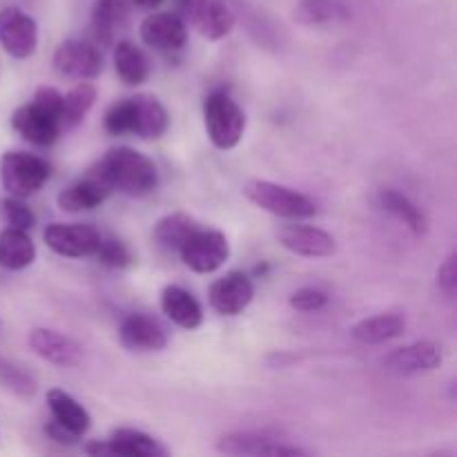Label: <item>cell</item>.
<instances>
[{
  "instance_id": "obj_23",
  "label": "cell",
  "mask_w": 457,
  "mask_h": 457,
  "mask_svg": "<svg viewBox=\"0 0 457 457\" xmlns=\"http://www.w3.org/2000/svg\"><path fill=\"white\" fill-rule=\"evenodd\" d=\"M36 257L38 250L29 232L12 226L0 232V268L12 272L25 270L36 262Z\"/></svg>"
},
{
  "instance_id": "obj_9",
  "label": "cell",
  "mask_w": 457,
  "mask_h": 457,
  "mask_svg": "<svg viewBox=\"0 0 457 457\" xmlns=\"http://www.w3.org/2000/svg\"><path fill=\"white\" fill-rule=\"evenodd\" d=\"M85 453L94 457H165L170 453L156 437L138 428H114L105 442L94 440L85 445Z\"/></svg>"
},
{
  "instance_id": "obj_32",
  "label": "cell",
  "mask_w": 457,
  "mask_h": 457,
  "mask_svg": "<svg viewBox=\"0 0 457 457\" xmlns=\"http://www.w3.org/2000/svg\"><path fill=\"white\" fill-rule=\"evenodd\" d=\"M94 257L98 259V263H103L105 268H114V270H123V268L132 266L134 262L129 245L125 241L116 239V237H107V239L103 237Z\"/></svg>"
},
{
  "instance_id": "obj_35",
  "label": "cell",
  "mask_w": 457,
  "mask_h": 457,
  "mask_svg": "<svg viewBox=\"0 0 457 457\" xmlns=\"http://www.w3.org/2000/svg\"><path fill=\"white\" fill-rule=\"evenodd\" d=\"M437 288L449 299L455 297L457 293V254L451 253L445 262L437 268Z\"/></svg>"
},
{
  "instance_id": "obj_29",
  "label": "cell",
  "mask_w": 457,
  "mask_h": 457,
  "mask_svg": "<svg viewBox=\"0 0 457 457\" xmlns=\"http://www.w3.org/2000/svg\"><path fill=\"white\" fill-rule=\"evenodd\" d=\"M351 16L342 0H299L295 4L293 18L299 25L315 27V25H328V22L344 21Z\"/></svg>"
},
{
  "instance_id": "obj_22",
  "label": "cell",
  "mask_w": 457,
  "mask_h": 457,
  "mask_svg": "<svg viewBox=\"0 0 457 457\" xmlns=\"http://www.w3.org/2000/svg\"><path fill=\"white\" fill-rule=\"evenodd\" d=\"M161 311L179 328L196 330L204 324V308L192 293L181 286H165L161 293Z\"/></svg>"
},
{
  "instance_id": "obj_33",
  "label": "cell",
  "mask_w": 457,
  "mask_h": 457,
  "mask_svg": "<svg viewBox=\"0 0 457 457\" xmlns=\"http://www.w3.org/2000/svg\"><path fill=\"white\" fill-rule=\"evenodd\" d=\"M4 219L12 228H21V230L29 232L36 226V214L29 205L25 204V199H18V196H7L3 204Z\"/></svg>"
},
{
  "instance_id": "obj_13",
  "label": "cell",
  "mask_w": 457,
  "mask_h": 457,
  "mask_svg": "<svg viewBox=\"0 0 457 457\" xmlns=\"http://www.w3.org/2000/svg\"><path fill=\"white\" fill-rule=\"evenodd\" d=\"M0 45L12 58L25 61L38 49V22L21 7L0 9Z\"/></svg>"
},
{
  "instance_id": "obj_20",
  "label": "cell",
  "mask_w": 457,
  "mask_h": 457,
  "mask_svg": "<svg viewBox=\"0 0 457 457\" xmlns=\"http://www.w3.org/2000/svg\"><path fill=\"white\" fill-rule=\"evenodd\" d=\"M110 195L112 187L89 168L83 179H79L71 186H67L65 190L58 192L56 204L62 212H87V210H94L101 204H105Z\"/></svg>"
},
{
  "instance_id": "obj_21",
  "label": "cell",
  "mask_w": 457,
  "mask_h": 457,
  "mask_svg": "<svg viewBox=\"0 0 457 457\" xmlns=\"http://www.w3.org/2000/svg\"><path fill=\"white\" fill-rule=\"evenodd\" d=\"M47 409L52 413L54 422L65 428V431H70L71 436L83 437L92 428V415H89V411L74 395L62 391V388L47 391Z\"/></svg>"
},
{
  "instance_id": "obj_4",
  "label": "cell",
  "mask_w": 457,
  "mask_h": 457,
  "mask_svg": "<svg viewBox=\"0 0 457 457\" xmlns=\"http://www.w3.org/2000/svg\"><path fill=\"white\" fill-rule=\"evenodd\" d=\"M204 123L217 150H235L244 138L248 119L230 94L210 92L204 101Z\"/></svg>"
},
{
  "instance_id": "obj_12",
  "label": "cell",
  "mask_w": 457,
  "mask_h": 457,
  "mask_svg": "<svg viewBox=\"0 0 457 457\" xmlns=\"http://www.w3.org/2000/svg\"><path fill=\"white\" fill-rule=\"evenodd\" d=\"M52 65L65 79L94 80L103 71V56L94 43L71 38L58 45Z\"/></svg>"
},
{
  "instance_id": "obj_28",
  "label": "cell",
  "mask_w": 457,
  "mask_h": 457,
  "mask_svg": "<svg viewBox=\"0 0 457 457\" xmlns=\"http://www.w3.org/2000/svg\"><path fill=\"white\" fill-rule=\"evenodd\" d=\"M96 85L89 80H79L76 87L62 94V110H61V125L62 129H74L76 125L83 123L85 116L96 103Z\"/></svg>"
},
{
  "instance_id": "obj_25",
  "label": "cell",
  "mask_w": 457,
  "mask_h": 457,
  "mask_svg": "<svg viewBox=\"0 0 457 457\" xmlns=\"http://www.w3.org/2000/svg\"><path fill=\"white\" fill-rule=\"evenodd\" d=\"M378 201L388 214H393L397 221L404 223L415 237H422L428 232L427 214L411 196L402 195L400 190H393V187H384V190H379Z\"/></svg>"
},
{
  "instance_id": "obj_5",
  "label": "cell",
  "mask_w": 457,
  "mask_h": 457,
  "mask_svg": "<svg viewBox=\"0 0 457 457\" xmlns=\"http://www.w3.org/2000/svg\"><path fill=\"white\" fill-rule=\"evenodd\" d=\"M52 177V168L40 156L22 150H9L0 156V186L9 196L29 199L43 190Z\"/></svg>"
},
{
  "instance_id": "obj_15",
  "label": "cell",
  "mask_w": 457,
  "mask_h": 457,
  "mask_svg": "<svg viewBox=\"0 0 457 457\" xmlns=\"http://www.w3.org/2000/svg\"><path fill=\"white\" fill-rule=\"evenodd\" d=\"M275 237L281 244V248L297 254V257L324 259L335 254V250H337V241H335L330 232L315 226H303V223L297 221L277 228Z\"/></svg>"
},
{
  "instance_id": "obj_37",
  "label": "cell",
  "mask_w": 457,
  "mask_h": 457,
  "mask_svg": "<svg viewBox=\"0 0 457 457\" xmlns=\"http://www.w3.org/2000/svg\"><path fill=\"white\" fill-rule=\"evenodd\" d=\"M45 433H47V436L52 437L54 442H58V445L71 446V445H76V442H79V437L71 436V433L65 431V428H62V427H58L56 422L47 424V427H45Z\"/></svg>"
},
{
  "instance_id": "obj_6",
  "label": "cell",
  "mask_w": 457,
  "mask_h": 457,
  "mask_svg": "<svg viewBox=\"0 0 457 457\" xmlns=\"http://www.w3.org/2000/svg\"><path fill=\"white\" fill-rule=\"evenodd\" d=\"M181 262L196 275H212L230 259V244L221 230L196 228L179 248Z\"/></svg>"
},
{
  "instance_id": "obj_2",
  "label": "cell",
  "mask_w": 457,
  "mask_h": 457,
  "mask_svg": "<svg viewBox=\"0 0 457 457\" xmlns=\"http://www.w3.org/2000/svg\"><path fill=\"white\" fill-rule=\"evenodd\" d=\"M170 128V114L163 103L154 94H137V96L116 101L105 112V129L112 137L134 134L138 138H161Z\"/></svg>"
},
{
  "instance_id": "obj_27",
  "label": "cell",
  "mask_w": 457,
  "mask_h": 457,
  "mask_svg": "<svg viewBox=\"0 0 457 457\" xmlns=\"http://www.w3.org/2000/svg\"><path fill=\"white\" fill-rule=\"evenodd\" d=\"M114 70L116 76L125 85L137 87V85H143L150 79L152 65L150 58L141 47H137L129 40H120L119 45H114Z\"/></svg>"
},
{
  "instance_id": "obj_18",
  "label": "cell",
  "mask_w": 457,
  "mask_h": 457,
  "mask_svg": "<svg viewBox=\"0 0 457 457\" xmlns=\"http://www.w3.org/2000/svg\"><path fill=\"white\" fill-rule=\"evenodd\" d=\"M141 40L159 52H181L187 45V22L174 12H154L138 27Z\"/></svg>"
},
{
  "instance_id": "obj_34",
  "label": "cell",
  "mask_w": 457,
  "mask_h": 457,
  "mask_svg": "<svg viewBox=\"0 0 457 457\" xmlns=\"http://www.w3.org/2000/svg\"><path fill=\"white\" fill-rule=\"evenodd\" d=\"M288 303H290V308L297 312H317V311H321L326 303H328V295H326L324 290L306 286V288L295 290V293L290 295Z\"/></svg>"
},
{
  "instance_id": "obj_31",
  "label": "cell",
  "mask_w": 457,
  "mask_h": 457,
  "mask_svg": "<svg viewBox=\"0 0 457 457\" xmlns=\"http://www.w3.org/2000/svg\"><path fill=\"white\" fill-rule=\"evenodd\" d=\"M0 386H4L16 397H22V400H29L38 391V382H36L34 375L27 373L13 361L4 360V357H0Z\"/></svg>"
},
{
  "instance_id": "obj_19",
  "label": "cell",
  "mask_w": 457,
  "mask_h": 457,
  "mask_svg": "<svg viewBox=\"0 0 457 457\" xmlns=\"http://www.w3.org/2000/svg\"><path fill=\"white\" fill-rule=\"evenodd\" d=\"M29 348L40 357L61 369H71L83 361V346L70 335H62L52 328H34L27 337Z\"/></svg>"
},
{
  "instance_id": "obj_10",
  "label": "cell",
  "mask_w": 457,
  "mask_h": 457,
  "mask_svg": "<svg viewBox=\"0 0 457 457\" xmlns=\"http://www.w3.org/2000/svg\"><path fill=\"white\" fill-rule=\"evenodd\" d=\"M442 360V346L431 342V339H420V342L406 344V346L395 348L382 357V366L386 373L395 375V378H415V375L433 373L440 369Z\"/></svg>"
},
{
  "instance_id": "obj_16",
  "label": "cell",
  "mask_w": 457,
  "mask_h": 457,
  "mask_svg": "<svg viewBox=\"0 0 457 457\" xmlns=\"http://www.w3.org/2000/svg\"><path fill=\"white\" fill-rule=\"evenodd\" d=\"M254 299V284L245 272L232 270L219 277L208 288V302L214 312L223 317H235L244 312Z\"/></svg>"
},
{
  "instance_id": "obj_17",
  "label": "cell",
  "mask_w": 457,
  "mask_h": 457,
  "mask_svg": "<svg viewBox=\"0 0 457 457\" xmlns=\"http://www.w3.org/2000/svg\"><path fill=\"white\" fill-rule=\"evenodd\" d=\"M119 342L129 353H159L168 346L165 326L145 312H132L119 326Z\"/></svg>"
},
{
  "instance_id": "obj_24",
  "label": "cell",
  "mask_w": 457,
  "mask_h": 457,
  "mask_svg": "<svg viewBox=\"0 0 457 457\" xmlns=\"http://www.w3.org/2000/svg\"><path fill=\"white\" fill-rule=\"evenodd\" d=\"M406 330V320L397 312H382V315L366 317L353 326L351 335L355 342L366 344V346H378L391 339H397Z\"/></svg>"
},
{
  "instance_id": "obj_3",
  "label": "cell",
  "mask_w": 457,
  "mask_h": 457,
  "mask_svg": "<svg viewBox=\"0 0 457 457\" xmlns=\"http://www.w3.org/2000/svg\"><path fill=\"white\" fill-rule=\"evenodd\" d=\"M244 195L250 204L275 217L290 219V221H302L317 214V204L303 192L295 187L281 186V183L263 181V179H253L244 186Z\"/></svg>"
},
{
  "instance_id": "obj_1",
  "label": "cell",
  "mask_w": 457,
  "mask_h": 457,
  "mask_svg": "<svg viewBox=\"0 0 457 457\" xmlns=\"http://www.w3.org/2000/svg\"><path fill=\"white\" fill-rule=\"evenodd\" d=\"M92 170L112 187V192H120L134 199L152 195L159 187L156 163L132 147H112L101 161L92 165Z\"/></svg>"
},
{
  "instance_id": "obj_38",
  "label": "cell",
  "mask_w": 457,
  "mask_h": 457,
  "mask_svg": "<svg viewBox=\"0 0 457 457\" xmlns=\"http://www.w3.org/2000/svg\"><path fill=\"white\" fill-rule=\"evenodd\" d=\"M129 3H132L134 7H138V9H147V12H154V9H159L161 4L165 3V0H129Z\"/></svg>"
},
{
  "instance_id": "obj_14",
  "label": "cell",
  "mask_w": 457,
  "mask_h": 457,
  "mask_svg": "<svg viewBox=\"0 0 457 457\" xmlns=\"http://www.w3.org/2000/svg\"><path fill=\"white\" fill-rule=\"evenodd\" d=\"M12 128L21 134L31 145L49 147L58 141L62 134V125L58 114L49 112L47 107L38 105L36 101L21 105L12 114Z\"/></svg>"
},
{
  "instance_id": "obj_26",
  "label": "cell",
  "mask_w": 457,
  "mask_h": 457,
  "mask_svg": "<svg viewBox=\"0 0 457 457\" xmlns=\"http://www.w3.org/2000/svg\"><path fill=\"white\" fill-rule=\"evenodd\" d=\"M129 16V0H96L92 7V34L101 47L114 43L116 25H123Z\"/></svg>"
},
{
  "instance_id": "obj_30",
  "label": "cell",
  "mask_w": 457,
  "mask_h": 457,
  "mask_svg": "<svg viewBox=\"0 0 457 457\" xmlns=\"http://www.w3.org/2000/svg\"><path fill=\"white\" fill-rule=\"evenodd\" d=\"M196 228H199V223H196L190 214L174 212V214H165L163 219H159L152 235H154V241L161 245V248L170 250V253H179L183 241H186Z\"/></svg>"
},
{
  "instance_id": "obj_7",
  "label": "cell",
  "mask_w": 457,
  "mask_h": 457,
  "mask_svg": "<svg viewBox=\"0 0 457 457\" xmlns=\"http://www.w3.org/2000/svg\"><path fill=\"white\" fill-rule=\"evenodd\" d=\"M179 16L190 22L205 40H223L235 29V12L226 0H174Z\"/></svg>"
},
{
  "instance_id": "obj_11",
  "label": "cell",
  "mask_w": 457,
  "mask_h": 457,
  "mask_svg": "<svg viewBox=\"0 0 457 457\" xmlns=\"http://www.w3.org/2000/svg\"><path fill=\"white\" fill-rule=\"evenodd\" d=\"M43 239L61 257L83 259L96 254L103 235L89 223H52L43 232Z\"/></svg>"
},
{
  "instance_id": "obj_8",
  "label": "cell",
  "mask_w": 457,
  "mask_h": 457,
  "mask_svg": "<svg viewBox=\"0 0 457 457\" xmlns=\"http://www.w3.org/2000/svg\"><path fill=\"white\" fill-rule=\"evenodd\" d=\"M219 453L226 455H253V457H303L308 455L306 449L270 433L259 431H237L221 436L217 442Z\"/></svg>"
},
{
  "instance_id": "obj_36",
  "label": "cell",
  "mask_w": 457,
  "mask_h": 457,
  "mask_svg": "<svg viewBox=\"0 0 457 457\" xmlns=\"http://www.w3.org/2000/svg\"><path fill=\"white\" fill-rule=\"evenodd\" d=\"M34 101L38 103V105L47 107L49 112H54V114H58V119H61V110H62V94L58 92L56 87H49V85H43V87L36 89Z\"/></svg>"
}]
</instances>
